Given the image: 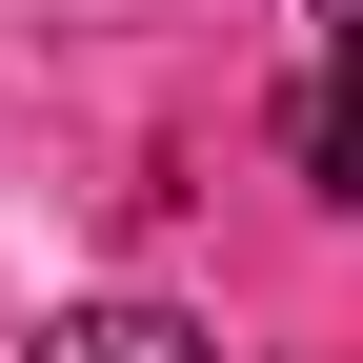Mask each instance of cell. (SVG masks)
<instances>
[{"label": "cell", "mask_w": 363, "mask_h": 363, "mask_svg": "<svg viewBox=\"0 0 363 363\" xmlns=\"http://www.w3.org/2000/svg\"><path fill=\"white\" fill-rule=\"evenodd\" d=\"M303 182L363 202V0H323V61H303Z\"/></svg>", "instance_id": "6da1fadb"}, {"label": "cell", "mask_w": 363, "mask_h": 363, "mask_svg": "<svg viewBox=\"0 0 363 363\" xmlns=\"http://www.w3.org/2000/svg\"><path fill=\"white\" fill-rule=\"evenodd\" d=\"M21 363H222L202 323H162V303H81V323H40Z\"/></svg>", "instance_id": "7a4b0ae2"}]
</instances>
